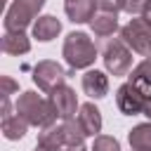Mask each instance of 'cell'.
<instances>
[{
	"instance_id": "1",
	"label": "cell",
	"mask_w": 151,
	"mask_h": 151,
	"mask_svg": "<svg viewBox=\"0 0 151 151\" xmlns=\"http://www.w3.org/2000/svg\"><path fill=\"white\" fill-rule=\"evenodd\" d=\"M14 111L28 123V125H33V127H47V125H52V123H57V109H54V104L50 101V97L45 99V97H40L38 92H33V90H26V92H21L19 97H17V101H14Z\"/></svg>"
},
{
	"instance_id": "2",
	"label": "cell",
	"mask_w": 151,
	"mask_h": 151,
	"mask_svg": "<svg viewBox=\"0 0 151 151\" xmlns=\"http://www.w3.org/2000/svg\"><path fill=\"white\" fill-rule=\"evenodd\" d=\"M61 54L68 64L71 71H83V68H90L99 54V47L97 42L83 33V31H73L64 38V47H61Z\"/></svg>"
},
{
	"instance_id": "3",
	"label": "cell",
	"mask_w": 151,
	"mask_h": 151,
	"mask_svg": "<svg viewBox=\"0 0 151 151\" xmlns=\"http://www.w3.org/2000/svg\"><path fill=\"white\" fill-rule=\"evenodd\" d=\"M99 52H101V61L106 73L111 76H127L134 66H132V50L127 47V42L123 38H99L94 40Z\"/></svg>"
},
{
	"instance_id": "4",
	"label": "cell",
	"mask_w": 151,
	"mask_h": 151,
	"mask_svg": "<svg viewBox=\"0 0 151 151\" xmlns=\"http://www.w3.org/2000/svg\"><path fill=\"white\" fill-rule=\"evenodd\" d=\"M45 7V0H12L5 12V31H26L35 24L40 17V9Z\"/></svg>"
},
{
	"instance_id": "5",
	"label": "cell",
	"mask_w": 151,
	"mask_h": 151,
	"mask_svg": "<svg viewBox=\"0 0 151 151\" xmlns=\"http://www.w3.org/2000/svg\"><path fill=\"white\" fill-rule=\"evenodd\" d=\"M120 38L127 42V47L139 57H151V21L144 17H132L123 28Z\"/></svg>"
},
{
	"instance_id": "6",
	"label": "cell",
	"mask_w": 151,
	"mask_h": 151,
	"mask_svg": "<svg viewBox=\"0 0 151 151\" xmlns=\"http://www.w3.org/2000/svg\"><path fill=\"white\" fill-rule=\"evenodd\" d=\"M33 83L38 85V90H42V92H52L54 87H59V85H64L66 83V78H68V73L64 71V66L59 64V61H52V59H42V61H38L35 66H33Z\"/></svg>"
},
{
	"instance_id": "7",
	"label": "cell",
	"mask_w": 151,
	"mask_h": 151,
	"mask_svg": "<svg viewBox=\"0 0 151 151\" xmlns=\"http://www.w3.org/2000/svg\"><path fill=\"white\" fill-rule=\"evenodd\" d=\"M144 104H146V94L142 90H137L130 80L123 83L116 90V106L123 116H139L144 113Z\"/></svg>"
},
{
	"instance_id": "8",
	"label": "cell",
	"mask_w": 151,
	"mask_h": 151,
	"mask_svg": "<svg viewBox=\"0 0 151 151\" xmlns=\"http://www.w3.org/2000/svg\"><path fill=\"white\" fill-rule=\"evenodd\" d=\"M50 101L54 104L59 120H71V118L78 116V109H80V104H78V94H76V90L68 87L66 83L59 85V87H54V90L50 92Z\"/></svg>"
},
{
	"instance_id": "9",
	"label": "cell",
	"mask_w": 151,
	"mask_h": 151,
	"mask_svg": "<svg viewBox=\"0 0 151 151\" xmlns=\"http://www.w3.org/2000/svg\"><path fill=\"white\" fill-rule=\"evenodd\" d=\"M80 87L90 99H104L109 94V76L104 71H99V68H90L83 76Z\"/></svg>"
},
{
	"instance_id": "10",
	"label": "cell",
	"mask_w": 151,
	"mask_h": 151,
	"mask_svg": "<svg viewBox=\"0 0 151 151\" xmlns=\"http://www.w3.org/2000/svg\"><path fill=\"white\" fill-rule=\"evenodd\" d=\"M64 12L73 24H90L97 14V0H66Z\"/></svg>"
},
{
	"instance_id": "11",
	"label": "cell",
	"mask_w": 151,
	"mask_h": 151,
	"mask_svg": "<svg viewBox=\"0 0 151 151\" xmlns=\"http://www.w3.org/2000/svg\"><path fill=\"white\" fill-rule=\"evenodd\" d=\"M76 118H78V123L83 125V130H85L87 137H97V134L101 132V111H99L92 101L80 104Z\"/></svg>"
},
{
	"instance_id": "12",
	"label": "cell",
	"mask_w": 151,
	"mask_h": 151,
	"mask_svg": "<svg viewBox=\"0 0 151 151\" xmlns=\"http://www.w3.org/2000/svg\"><path fill=\"white\" fill-rule=\"evenodd\" d=\"M61 33V21L52 14H40L33 24V38L40 42H50Z\"/></svg>"
},
{
	"instance_id": "13",
	"label": "cell",
	"mask_w": 151,
	"mask_h": 151,
	"mask_svg": "<svg viewBox=\"0 0 151 151\" xmlns=\"http://www.w3.org/2000/svg\"><path fill=\"white\" fill-rule=\"evenodd\" d=\"M2 52L9 57L31 52V38L26 35V31H5L2 33Z\"/></svg>"
},
{
	"instance_id": "14",
	"label": "cell",
	"mask_w": 151,
	"mask_h": 151,
	"mask_svg": "<svg viewBox=\"0 0 151 151\" xmlns=\"http://www.w3.org/2000/svg\"><path fill=\"white\" fill-rule=\"evenodd\" d=\"M90 28L94 33V38H111L120 26H118V14L116 12H99L94 14V19L90 21Z\"/></svg>"
},
{
	"instance_id": "15",
	"label": "cell",
	"mask_w": 151,
	"mask_h": 151,
	"mask_svg": "<svg viewBox=\"0 0 151 151\" xmlns=\"http://www.w3.org/2000/svg\"><path fill=\"white\" fill-rule=\"evenodd\" d=\"M38 146L50 149V151H61V149L66 146L64 127H61V125H57V123H52V125L42 127V130H40V134H38Z\"/></svg>"
},
{
	"instance_id": "16",
	"label": "cell",
	"mask_w": 151,
	"mask_h": 151,
	"mask_svg": "<svg viewBox=\"0 0 151 151\" xmlns=\"http://www.w3.org/2000/svg\"><path fill=\"white\" fill-rule=\"evenodd\" d=\"M127 80H130L137 90H142L146 97H151V57H146L144 61H139V64L127 73Z\"/></svg>"
},
{
	"instance_id": "17",
	"label": "cell",
	"mask_w": 151,
	"mask_h": 151,
	"mask_svg": "<svg viewBox=\"0 0 151 151\" xmlns=\"http://www.w3.org/2000/svg\"><path fill=\"white\" fill-rule=\"evenodd\" d=\"M127 142H130V149L151 151V120L134 125V127L127 132Z\"/></svg>"
},
{
	"instance_id": "18",
	"label": "cell",
	"mask_w": 151,
	"mask_h": 151,
	"mask_svg": "<svg viewBox=\"0 0 151 151\" xmlns=\"http://www.w3.org/2000/svg\"><path fill=\"white\" fill-rule=\"evenodd\" d=\"M26 130H28V123H26V120H24L17 111H14L12 116L2 118V137H5V139H9V142L24 139Z\"/></svg>"
},
{
	"instance_id": "19",
	"label": "cell",
	"mask_w": 151,
	"mask_h": 151,
	"mask_svg": "<svg viewBox=\"0 0 151 151\" xmlns=\"http://www.w3.org/2000/svg\"><path fill=\"white\" fill-rule=\"evenodd\" d=\"M61 127H64V139H66V146H85V130L83 125L78 123V118H71V120H61Z\"/></svg>"
},
{
	"instance_id": "20",
	"label": "cell",
	"mask_w": 151,
	"mask_h": 151,
	"mask_svg": "<svg viewBox=\"0 0 151 151\" xmlns=\"http://www.w3.org/2000/svg\"><path fill=\"white\" fill-rule=\"evenodd\" d=\"M90 151H120V142L111 134H97Z\"/></svg>"
},
{
	"instance_id": "21",
	"label": "cell",
	"mask_w": 151,
	"mask_h": 151,
	"mask_svg": "<svg viewBox=\"0 0 151 151\" xmlns=\"http://www.w3.org/2000/svg\"><path fill=\"white\" fill-rule=\"evenodd\" d=\"M97 7L101 9V12H120V9H125V0H97Z\"/></svg>"
},
{
	"instance_id": "22",
	"label": "cell",
	"mask_w": 151,
	"mask_h": 151,
	"mask_svg": "<svg viewBox=\"0 0 151 151\" xmlns=\"http://www.w3.org/2000/svg\"><path fill=\"white\" fill-rule=\"evenodd\" d=\"M146 2H149V0H125V12L132 14V17H142Z\"/></svg>"
},
{
	"instance_id": "23",
	"label": "cell",
	"mask_w": 151,
	"mask_h": 151,
	"mask_svg": "<svg viewBox=\"0 0 151 151\" xmlns=\"http://www.w3.org/2000/svg\"><path fill=\"white\" fill-rule=\"evenodd\" d=\"M2 87H5V92H2V94H7V97H12L14 92H19V85H17L9 76H2Z\"/></svg>"
},
{
	"instance_id": "24",
	"label": "cell",
	"mask_w": 151,
	"mask_h": 151,
	"mask_svg": "<svg viewBox=\"0 0 151 151\" xmlns=\"http://www.w3.org/2000/svg\"><path fill=\"white\" fill-rule=\"evenodd\" d=\"M7 116H12V101L7 94H2V118H7Z\"/></svg>"
},
{
	"instance_id": "25",
	"label": "cell",
	"mask_w": 151,
	"mask_h": 151,
	"mask_svg": "<svg viewBox=\"0 0 151 151\" xmlns=\"http://www.w3.org/2000/svg\"><path fill=\"white\" fill-rule=\"evenodd\" d=\"M142 116H146L149 120H151V97H146V104H144V113Z\"/></svg>"
},
{
	"instance_id": "26",
	"label": "cell",
	"mask_w": 151,
	"mask_h": 151,
	"mask_svg": "<svg viewBox=\"0 0 151 151\" xmlns=\"http://www.w3.org/2000/svg\"><path fill=\"white\" fill-rule=\"evenodd\" d=\"M142 17H144V19H149V21H151V0H149V2H146V7H144V12H142Z\"/></svg>"
},
{
	"instance_id": "27",
	"label": "cell",
	"mask_w": 151,
	"mask_h": 151,
	"mask_svg": "<svg viewBox=\"0 0 151 151\" xmlns=\"http://www.w3.org/2000/svg\"><path fill=\"white\" fill-rule=\"evenodd\" d=\"M61 151H87L85 146H64Z\"/></svg>"
},
{
	"instance_id": "28",
	"label": "cell",
	"mask_w": 151,
	"mask_h": 151,
	"mask_svg": "<svg viewBox=\"0 0 151 151\" xmlns=\"http://www.w3.org/2000/svg\"><path fill=\"white\" fill-rule=\"evenodd\" d=\"M33 151H50V149H42V146H38V144H35V149H33Z\"/></svg>"
},
{
	"instance_id": "29",
	"label": "cell",
	"mask_w": 151,
	"mask_h": 151,
	"mask_svg": "<svg viewBox=\"0 0 151 151\" xmlns=\"http://www.w3.org/2000/svg\"><path fill=\"white\" fill-rule=\"evenodd\" d=\"M132 151H137V149H132Z\"/></svg>"
}]
</instances>
